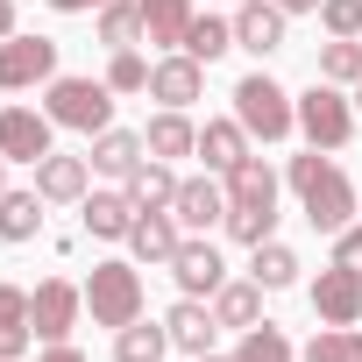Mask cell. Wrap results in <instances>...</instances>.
Masks as SVG:
<instances>
[{
    "label": "cell",
    "instance_id": "obj_1",
    "mask_svg": "<svg viewBox=\"0 0 362 362\" xmlns=\"http://www.w3.org/2000/svg\"><path fill=\"white\" fill-rule=\"evenodd\" d=\"M291 192H298V214L320 228V235H341V228H355V185H348V170L341 163H327V149H305V156H291Z\"/></svg>",
    "mask_w": 362,
    "mask_h": 362
},
{
    "label": "cell",
    "instance_id": "obj_2",
    "mask_svg": "<svg viewBox=\"0 0 362 362\" xmlns=\"http://www.w3.org/2000/svg\"><path fill=\"white\" fill-rule=\"evenodd\" d=\"M221 185H228V221H221V228H228L235 242H249V249L270 242V235H277V170L249 149Z\"/></svg>",
    "mask_w": 362,
    "mask_h": 362
},
{
    "label": "cell",
    "instance_id": "obj_3",
    "mask_svg": "<svg viewBox=\"0 0 362 362\" xmlns=\"http://www.w3.org/2000/svg\"><path fill=\"white\" fill-rule=\"evenodd\" d=\"M43 114H50L57 128L100 135V128H114V86H107V78H71V71H57V78L43 86Z\"/></svg>",
    "mask_w": 362,
    "mask_h": 362
},
{
    "label": "cell",
    "instance_id": "obj_4",
    "mask_svg": "<svg viewBox=\"0 0 362 362\" xmlns=\"http://www.w3.org/2000/svg\"><path fill=\"white\" fill-rule=\"evenodd\" d=\"M235 121L249 128V142H284V135L298 128V100H291L270 71H249V78L235 86Z\"/></svg>",
    "mask_w": 362,
    "mask_h": 362
},
{
    "label": "cell",
    "instance_id": "obj_5",
    "mask_svg": "<svg viewBox=\"0 0 362 362\" xmlns=\"http://www.w3.org/2000/svg\"><path fill=\"white\" fill-rule=\"evenodd\" d=\"M86 313H93V327H135L142 320V270H135V256L121 263H93V277H86Z\"/></svg>",
    "mask_w": 362,
    "mask_h": 362
},
{
    "label": "cell",
    "instance_id": "obj_6",
    "mask_svg": "<svg viewBox=\"0 0 362 362\" xmlns=\"http://www.w3.org/2000/svg\"><path fill=\"white\" fill-rule=\"evenodd\" d=\"M298 135H305V149H341V142L355 135V107L341 100V86L313 78V86L298 93Z\"/></svg>",
    "mask_w": 362,
    "mask_h": 362
},
{
    "label": "cell",
    "instance_id": "obj_7",
    "mask_svg": "<svg viewBox=\"0 0 362 362\" xmlns=\"http://www.w3.org/2000/svg\"><path fill=\"white\" fill-rule=\"evenodd\" d=\"M78 320H86V284L43 277V284L29 291V327H36V341H71Z\"/></svg>",
    "mask_w": 362,
    "mask_h": 362
},
{
    "label": "cell",
    "instance_id": "obj_8",
    "mask_svg": "<svg viewBox=\"0 0 362 362\" xmlns=\"http://www.w3.org/2000/svg\"><path fill=\"white\" fill-rule=\"evenodd\" d=\"M57 78V43L50 36H8L0 43V93H29V86H50Z\"/></svg>",
    "mask_w": 362,
    "mask_h": 362
},
{
    "label": "cell",
    "instance_id": "obj_9",
    "mask_svg": "<svg viewBox=\"0 0 362 362\" xmlns=\"http://www.w3.org/2000/svg\"><path fill=\"white\" fill-rule=\"evenodd\" d=\"M50 135H57V121L43 107H0V156L8 163H43Z\"/></svg>",
    "mask_w": 362,
    "mask_h": 362
},
{
    "label": "cell",
    "instance_id": "obj_10",
    "mask_svg": "<svg viewBox=\"0 0 362 362\" xmlns=\"http://www.w3.org/2000/svg\"><path fill=\"white\" fill-rule=\"evenodd\" d=\"M170 277H177V291H185V298H214V291L228 284V263H221V249H214L206 235H185V242H177V256H170Z\"/></svg>",
    "mask_w": 362,
    "mask_h": 362
},
{
    "label": "cell",
    "instance_id": "obj_11",
    "mask_svg": "<svg viewBox=\"0 0 362 362\" xmlns=\"http://www.w3.org/2000/svg\"><path fill=\"white\" fill-rule=\"evenodd\" d=\"M170 214H177V228H185V235H206V228L228 221V185H221L214 170H206V177H185L177 199H170Z\"/></svg>",
    "mask_w": 362,
    "mask_h": 362
},
{
    "label": "cell",
    "instance_id": "obj_12",
    "mask_svg": "<svg viewBox=\"0 0 362 362\" xmlns=\"http://www.w3.org/2000/svg\"><path fill=\"white\" fill-rule=\"evenodd\" d=\"M313 313H320L327 327H362V277L341 270V263H327V270L313 277Z\"/></svg>",
    "mask_w": 362,
    "mask_h": 362
},
{
    "label": "cell",
    "instance_id": "obj_13",
    "mask_svg": "<svg viewBox=\"0 0 362 362\" xmlns=\"http://www.w3.org/2000/svg\"><path fill=\"white\" fill-rule=\"evenodd\" d=\"M284 8L277 0H242L235 8V50H249V57H277L284 50Z\"/></svg>",
    "mask_w": 362,
    "mask_h": 362
},
{
    "label": "cell",
    "instance_id": "obj_14",
    "mask_svg": "<svg viewBox=\"0 0 362 362\" xmlns=\"http://www.w3.org/2000/svg\"><path fill=\"white\" fill-rule=\"evenodd\" d=\"M199 93H206V64H199V57L170 50V57L149 64V100H163V107H192Z\"/></svg>",
    "mask_w": 362,
    "mask_h": 362
},
{
    "label": "cell",
    "instance_id": "obj_15",
    "mask_svg": "<svg viewBox=\"0 0 362 362\" xmlns=\"http://www.w3.org/2000/svg\"><path fill=\"white\" fill-rule=\"evenodd\" d=\"M163 334H170V348H185V355H214V334H221L214 298H177L163 313Z\"/></svg>",
    "mask_w": 362,
    "mask_h": 362
},
{
    "label": "cell",
    "instance_id": "obj_16",
    "mask_svg": "<svg viewBox=\"0 0 362 362\" xmlns=\"http://www.w3.org/2000/svg\"><path fill=\"white\" fill-rule=\"evenodd\" d=\"M135 214H142V206L128 199V185H121V192H86V199H78V221H86L93 242H128Z\"/></svg>",
    "mask_w": 362,
    "mask_h": 362
},
{
    "label": "cell",
    "instance_id": "obj_17",
    "mask_svg": "<svg viewBox=\"0 0 362 362\" xmlns=\"http://www.w3.org/2000/svg\"><path fill=\"white\" fill-rule=\"evenodd\" d=\"M86 185H93V163H86V156L50 149V156L36 163V192H43L50 206H78V199H86Z\"/></svg>",
    "mask_w": 362,
    "mask_h": 362
},
{
    "label": "cell",
    "instance_id": "obj_18",
    "mask_svg": "<svg viewBox=\"0 0 362 362\" xmlns=\"http://www.w3.org/2000/svg\"><path fill=\"white\" fill-rule=\"evenodd\" d=\"M177 242H185L177 214H135V228H128V256H135V263H163V270H170Z\"/></svg>",
    "mask_w": 362,
    "mask_h": 362
},
{
    "label": "cell",
    "instance_id": "obj_19",
    "mask_svg": "<svg viewBox=\"0 0 362 362\" xmlns=\"http://www.w3.org/2000/svg\"><path fill=\"white\" fill-rule=\"evenodd\" d=\"M142 149H149V156H163V163H177V156H199V128L185 121V107H163V114H149V128H142Z\"/></svg>",
    "mask_w": 362,
    "mask_h": 362
},
{
    "label": "cell",
    "instance_id": "obj_20",
    "mask_svg": "<svg viewBox=\"0 0 362 362\" xmlns=\"http://www.w3.org/2000/svg\"><path fill=\"white\" fill-rule=\"evenodd\" d=\"M142 156H149V149H142V135H128V128H100L93 149H86V163H93L100 177H114V185H128V170H135Z\"/></svg>",
    "mask_w": 362,
    "mask_h": 362
},
{
    "label": "cell",
    "instance_id": "obj_21",
    "mask_svg": "<svg viewBox=\"0 0 362 362\" xmlns=\"http://www.w3.org/2000/svg\"><path fill=\"white\" fill-rule=\"evenodd\" d=\"M177 185H185V177H177L163 156H142L135 170H128V199L142 206V214H170V199H177Z\"/></svg>",
    "mask_w": 362,
    "mask_h": 362
},
{
    "label": "cell",
    "instance_id": "obj_22",
    "mask_svg": "<svg viewBox=\"0 0 362 362\" xmlns=\"http://www.w3.org/2000/svg\"><path fill=\"white\" fill-rule=\"evenodd\" d=\"M135 8H142V43H156V50H185L192 0H135Z\"/></svg>",
    "mask_w": 362,
    "mask_h": 362
},
{
    "label": "cell",
    "instance_id": "obj_23",
    "mask_svg": "<svg viewBox=\"0 0 362 362\" xmlns=\"http://www.w3.org/2000/svg\"><path fill=\"white\" fill-rule=\"evenodd\" d=\"M29 341H36V327H29V291H22V284H0V362H22Z\"/></svg>",
    "mask_w": 362,
    "mask_h": 362
},
{
    "label": "cell",
    "instance_id": "obj_24",
    "mask_svg": "<svg viewBox=\"0 0 362 362\" xmlns=\"http://www.w3.org/2000/svg\"><path fill=\"white\" fill-rule=\"evenodd\" d=\"M199 156H206L214 177H228V170L249 156V128H242L235 114H228V121H206V128H199Z\"/></svg>",
    "mask_w": 362,
    "mask_h": 362
},
{
    "label": "cell",
    "instance_id": "obj_25",
    "mask_svg": "<svg viewBox=\"0 0 362 362\" xmlns=\"http://www.w3.org/2000/svg\"><path fill=\"white\" fill-rule=\"evenodd\" d=\"M214 320L235 327V334H249V327L263 320V284H256V277H228V284L214 291Z\"/></svg>",
    "mask_w": 362,
    "mask_h": 362
},
{
    "label": "cell",
    "instance_id": "obj_26",
    "mask_svg": "<svg viewBox=\"0 0 362 362\" xmlns=\"http://www.w3.org/2000/svg\"><path fill=\"white\" fill-rule=\"evenodd\" d=\"M43 206H50V199H43L36 185H29V192L8 185V192H0V242H36V235H43Z\"/></svg>",
    "mask_w": 362,
    "mask_h": 362
},
{
    "label": "cell",
    "instance_id": "obj_27",
    "mask_svg": "<svg viewBox=\"0 0 362 362\" xmlns=\"http://www.w3.org/2000/svg\"><path fill=\"white\" fill-rule=\"evenodd\" d=\"M298 270H305V263H298L277 235H270V242H256V256H249V277H256L263 291H291V284H298Z\"/></svg>",
    "mask_w": 362,
    "mask_h": 362
},
{
    "label": "cell",
    "instance_id": "obj_28",
    "mask_svg": "<svg viewBox=\"0 0 362 362\" xmlns=\"http://www.w3.org/2000/svg\"><path fill=\"white\" fill-rule=\"evenodd\" d=\"M228 50H235V22H221V15H192V29H185V57L221 64Z\"/></svg>",
    "mask_w": 362,
    "mask_h": 362
},
{
    "label": "cell",
    "instance_id": "obj_29",
    "mask_svg": "<svg viewBox=\"0 0 362 362\" xmlns=\"http://www.w3.org/2000/svg\"><path fill=\"white\" fill-rule=\"evenodd\" d=\"M320 78L327 86H362V36H327L320 43Z\"/></svg>",
    "mask_w": 362,
    "mask_h": 362
},
{
    "label": "cell",
    "instance_id": "obj_30",
    "mask_svg": "<svg viewBox=\"0 0 362 362\" xmlns=\"http://www.w3.org/2000/svg\"><path fill=\"white\" fill-rule=\"evenodd\" d=\"M235 362H298V348L284 341V327H270V320H256L242 341H235Z\"/></svg>",
    "mask_w": 362,
    "mask_h": 362
},
{
    "label": "cell",
    "instance_id": "obj_31",
    "mask_svg": "<svg viewBox=\"0 0 362 362\" xmlns=\"http://www.w3.org/2000/svg\"><path fill=\"white\" fill-rule=\"evenodd\" d=\"M298 362H362V327H320L298 348Z\"/></svg>",
    "mask_w": 362,
    "mask_h": 362
},
{
    "label": "cell",
    "instance_id": "obj_32",
    "mask_svg": "<svg viewBox=\"0 0 362 362\" xmlns=\"http://www.w3.org/2000/svg\"><path fill=\"white\" fill-rule=\"evenodd\" d=\"M100 43L107 50H135L142 43V8H135V0H107V8H100Z\"/></svg>",
    "mask_w": 362,
    "mask_h": 362
},
{
    "label": "cell",
    "instance_id": "obj_33",
    "mask_svg": "<svg viewBox=\"0 0 362 362\" xmlns=\"http://www.w3.org/2000/svg\"><path fill=\"white\" fill-rule=\"evenodd\" d=\"M163 348H170V334L149 327V320H135V327L114 334V362H163Z\"/></svg>",
    "mask_w": 362,
    "mask_h": 362
},
{
    "label": "cell",
    "instance_id": "obj_34",
    "mask_svg": "<svg viewBox=\"0 0 362 362\" xmlns=\"http://www.w3.org/2000/svg\"><path fill=\"white\" fill-rule=\"evenodd\" d=\"M107 86H114V93H149V57L114 50V57H107Z\"/></svg>",
    "mask_w": 362,
    "mask_h": 362
},
{
    "label": "cell",
    "instance_id": "obj_35",
    "mask_svg": "<svg viewBox=\"0 0 362 362\" xmlns=\"http://www.w3.org/2000/svg\"><path fill=\"white\" fill-rule=\"evenodd\" d=\"M320 29L327 36H362V0H320Z\"/></svg>",
    "mask_w": 362,
    "mask_h": 362
},
{
    "label": "cell",
    "instance_id": "obj_36",
    "mask_svg": "<svg viewBox=\"0 0 362 362\" xmlns=\"http://www.w3.org/2000/svg\"><path fill=\"white\" fill-rule=\"evenodd\" d=\"M334 263L362 277V228H341V235H334Z\"/></svg>",
    "mask_w": 362,
    "mask_h": 362
},
{
    "label": "cell",
    "instance_id": "obj_37",
    "mask_svg": "<svg viewBox=\"0 0 362 362\" xmlns=\"http://www.w3.org/2000/svg\"><path fill=\"white\" fill-rule=\"evenodd\" d=\"M43 362H86V355H78L71 341H43Z\"/></svg>",
    "mask_w": 362,
    "mask_h": 362
},
{
    "label": "cell",
    "instance_id": "obj_38",
    "mask_svg": "<svg viewBox=\"0 0 362 362\" xmlns=\"http://www.w3.org/2000/svg\"><path fill=\"white\" fill-rule=\"evenodd\" d=\"M15 36V0H0V43Z\"/></svg>",
    "mask_w": 362,
    "mask_h": 362
},
{
    "label": "cell",
    "instance_id": "obj_39",
    "mask_svg": "<svg viewBox=\"0 0 362 362\" xmlns=\"http://www.w3.org/2000/svg\"><path fill=\"white\" fill-rule=\"evenodd\" d=\"M57 15H86V8H100V0H50Z\"/></svg>",
    "mask_w": 362,
    "mask_h": 362
},
{
    "label": "cell",
    "instance_id": "obj_40",
    "mask_svg": "<svg viewBox=\"0 0 362 362\" xmlns=\"http://www.w3.org/2000/svg\"><path fill=\"white\" fill-rule=\"evenodd\" d=\"M284 15H320V0H277Z\"/></svg>",
    "mask_w": 362,
    "mask_h": 362
},
{
    "label": "cell",
    "instance_id": "obj_41",
    "mask_svg": "<svg viewBox=\"0 0 362 362\" xmlns=\"http://www.w3.org/2000/svg\"><path fill=\"white\" fill-rule=\"evenodd\" d=\"M192 362H235V355H192Z\"/></svg>",
    "mask_w": 362,
    "mask_h": 362
},
{
    "label": "cell",
    "instance_id": "obj_42",
    "mask_svg": "<svg viewBox=\"0 0 362 362\" xmlns=\"http://www.w3.org/2000/svg\"><path fill=\"white\" fill-rule=\"evenodd\" d=\"M0 192H8V156H0Z\"/></svg>",
    "mask_w": 362,
    "mask_h": 362
},
{
    "label": "cell",
    "instance_id": "obj_43",
    "mask_svg": "<svg viewBox=\"0 0 362 362\" xmlns=\"http://www.w3.org/2000/svg\"><path fill=\"white\" fill-rule=\"evenodd\" d=\"M355 107H362V86H355Z\"/></svg>",
    "mask_w": 362,
    "mask_h": 362
},
{
    "label": "cell",
    "instance_id": "obj_44",
    "mask_svg": "<svg viewBox=\"0 0 362 362\" xmlns=\"http://www.w3.org/2000/svg\"><path fill=\"white\" fill-rule=\"evenodd\" d=\"M228 8H242V0H228Z\"/></svg>",
    "mask_w": 362,
    "mask_h": 362
},
{
    "label": "cell",
    "instance_id": "obj_45",
    "mask_svg": "<svg viewBox=\"0 0 362 362\" xmlns=\"http://www.w3.org/2000/svg\"><path fill=\"white\" fill-rule=\"evenodd\" d=\"M100 8H107V0H100Z\"/></svg>",
    "mask_w": 362,
    "mask_h": 362
}]
</instances>
